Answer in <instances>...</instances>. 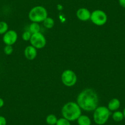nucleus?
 Segmentation results:
<instances>
[{
    "label": "nucleus",
    "mask_w": 125,
    "mask_h": 125,
    "mask_svg": "<svg viewBox=\"0 0 125 125\" xmlns=\"http://www.w3.org/2000/svg\"><path fill=\"white\" fill-rule=\"evenodd\" d=\"M99 98L93 89L86 88L79 93L77 98V103L81 109L91 112L95 110L98 105Z\"/></svg>",
    "instance_id": "nucleus-1"
},
{
    "label": "nucleus",
    "mask_w": 125,
    "mask_h": 125,
    "mask_svg": "<svg viewBox=\"0 0 125 125\" xmlns=\"http://www.w3.org/2000/svg\"><path fill=\"white\" fill-rule=\"evenodd\" d=\"M61 114L63 118L69 121H75L82 115V109L77 103L68 102L62 107Z\"/></svg>",
    "instance_id": "nucleus-2"
},
{
    "label": "nucleus",
    "mask_w": 125,
    "mask_h": 125,
    "mask_svg": "<svg viewBox=\"0 0 125 125\" xmlns=\"http://www.w3.org/2000/svg\"><path fill=\"white\" fill-rule=\"evenodd\" d=\"M48 17L47 9L42 6H37L30 10L28 17L32 22H43Z\"/></svg>",
    "instance_id": "nucleus-3"
},
{
    "label": "nucleus",
    "mask_w": 125,
    "mask_h": 125,
    "mask_svg": "<svg viewBox=\"0 0 125 125\" xmlns=\"http://www.w3.org/2000/svg\"><path fill=\"white\" fill-rule=\"evenodd\" d=\"M110 115V111L107 107H98L94 110L93 119L96 124L103 125L106 123Z\"/></svg>",
    "instance_id": "nucleus-4"
},
{
    "label": "nucleus",
    "mask_w": 125,
    "mask_h": 125,
    "mask_svg": "<svg viewBox=\"0 0 125 125\" xmlns=\"http://www.w3.org/2000/svg\"><path fill=\"white\" fill-rule=\"evenodd\" d=\"M90 20L93 23L97 26H103L105 25L107 21V15L103 10L97 9L92 12Z\"/></svg>",
    "instance_id": "nucleus-5"
},
{
    "label": "nucleus",
    "mask_w": 125,
    "mask_h": 125,
    "mask_svg": "<svg viewBox=\"0 0 125 125\" xmlns=\"http://www.w3.org/2000/svg\"><path fill=\"white\" fill-rule=\"evenodd\" d=\"M61 81L65 86L71 87L76 83L77 81V77L76 74L73 71L67 69L61 74Z\"/></svg>",
    "instance_id": "nucleus-6"
},
{
    "label": "nucleus",
    "mask_w": 125,
    "mask_h": 125,
    "mask_svg": "<svg viewBox=\"0 0 125 125\" xmlns=\"http://www.w3.org/2000/svg\"><path fill=\"white\" fill-rule=\"evenodd\" d=\"M30 43L32 46L36 49H41L46 45V39L41 32L32 34L30 39Z\"/></svg>",
    "instance_id": "nucleus-7"
},
{
    "label": "nucleus",
    "mask_w": 125,
    "mask_h": 125,
    "mask_svg": "<svg viewBox=\"0 0 125 125\" xmlns=\"http://www.w3.org/2000/svg\"><path fill=\"white\" fill-rule=\"evenodd\" d=\"M18 39L17 33L12 30H8L6 33L3 34V42L8 45H12L17 42Z\"/></svg>",
    "instance_id": "nucleus-8"
},
{
    "label": "nucleus",
    "mask_w": 125,
    "mask_h": 125,
    "mask_svg": "<svg viewBox=\"0 0 125 125\" xmlns=\"http://www.w3.org/2000/svg\"><path fill=\"white\" fill-rule=\"evenodd\" d=\"M91 14V13L90 12L88 9L85 8H82L78 9L76 12V15L79 20L83 21H85L90 20Z\"/></svg>",
    "instance_id": "nucleus-9"
},
{
    "label": "nucleus",
    "mask_w": 125,
    "mask_h": 125,
    "mask_svg": "<svg viewBox=\"0 0 125 125\" xmlns=\"http://www.w3.org/2000/svg\"><path fill=\"white\" fill-rule=\"evenodd\" d=\"M24 53L26 59L29 60H33L36 57L38 53H37V49L31 45L25 48Z\"/></svg>",
    "instance_id": "nucleus-10"
},
{
    "label": "nucleus",
    "mask_w": 125,
    "mask_h": 125,
    "mask_svg": "<svg viewBox=\"0 0 125 125\" xmlns=\"http://www.w3.org/2000/svg\"><path fill=\"white\" fill-rule=\"evenodd\" d=\"M120 101L118 99L113 98L108 104V109L110 111H116L120 107Z\"/></svg>",
    "instance_id": "nucleus-11"
},
{
    "label": "nucleus",
    "mask_w": 125,
    "mask_h": 125,
    "mask_svg": "<svg viewBox=\"0 0 125 125\" xmlns=\"http://www.w3.org/2000/svg\"><path fill=\"white\" fill-rule=\"evenodd\" d=\"M77 120L79 125H91V124L90 118L85 115H81Z\"/></svg>",
    "instance_id": "nucleus-12"
},
{
    "label": "nucleus",
    "mask_w": 125,
    "mask_h": 125,
    "mask_svg": "<svg viewBox=\"0 0 125 125\" xmlns=\"http://www.w3.org/2000/svg\"><path fill=\"white\" fill-rule=\"evenodd\" d=\"M40 25H39L38 23L32 22V23H31V25L29 26V31L31 34L39 33V32H40Z\"/></svg>",
    "instance_id": "nucleus-13"
},
{
    "label": "nucleus",
    "mask_w": 125,
    "mask_h": 125,
    "mask_svg": "<svg viewBox=\"0 0 125 125\" xmlns=\"http://www.w3.org/2000/svg\"><path fill=\"white\" fill-rule=\"evenodd\" d=\"M43 25H44V27L46 28L51 29L54 26L55 21H54V20L52 18L47 17L43 21Z\"/></svg>",
    "instance_id": "nucleus-14"
},
{
    "label": "nucleus",
    "mask_w": 125,
    "mask_h": 125,
    "mask_svg": "<svg viewBox=\"0 0 125 125\" xmlns=\"http://www.w3.org/2000/svg\"><path fill=\"white\" fill-rule=\"evenodd\" d=\"M45 121L49 125H56L58 118L53 114H50L47 116Z\"/></svg>",
    "instance_id": "nucleus-15"
},
{
    "label": "nucleus",
    "mask_w": 125,
    "mask_h": 125,
    "mask_svg": "<svg viewBox=\"0 0 125 125\" xmlns=\"http://www.w3.org/2000/svg\"><path fill=\"white\" fill-rule=\"evenodd\" d=\"M112 118L116 122H120L124 119L123 114L121 112L116 110L112 114Z\"/></svg>",
    "instance_id": "nucleus-16"
},
{
    "label": "nucleus",
    "mask_w": 125,
    "mask_h": 125,
    "mask_svg": "<svg viewBox=\"0 0 125 125\" xmlns=\"http://www.w3.org/2000/svg\"><path fill=\"white\" fill-rule=\"evenodd\" d=\"M9 30L8 24L6 21H0V35L4 34Z\"/></svg>",
    "instance_id": "nucleus-17"
},
{
    "label": "nucleus",
    "mask_w": 125,
    "mask_h": 125,
    "mask_svg": "<svg viewBox=\"0 0 125 125\" xmlns=\"http://www.w3.org/2000/svg\"><path fill=\"white\" fill-rule=\"evenodd\" d=\"M56 125H71V123L69 120L64 118H61L58 119V121L56 122Z\"/></svg>",
    "instance_id": "nucleus-18"
},
{
    "label": "nucleus",
    "mask_w": 125,
    "mask_h": 125,
    "mask_svg": "<svg viewBox=\"0 0 125 125\" xmlns=\"http://www.w3.org/2000/svg\"><path fill=\"white\" fill-rule=\"evenodd\" d=\"M14 51V49L12 47V45H6L4 48V52L6 55H11Z\"/></svg>",
    "instance_id": "nucleus-19"
},
{
    "label": "nucleus",
    "mask_w": 125,
    "mask_h": 125,
    "mask_svg": "<svg viewBox=\"0 0 125 125\" xmlns=\"http://www.w3.org/2000/svg\"><path fill=\"white\" fill-rule=\"evenodd\" d=\"M31 36H32V34L30 33L29 31H25L22 34V39L23 40L25 41H30V39L31 38Z\"/></svg>",
    "instance_id": "nucleus-20"
},
{
    "label": "nucleus",
    "mask_w": 125,
    "mask_h": 125,
    "mask_svg": "<svg viewBox=\"0 0 125 125\" xmlns=\"http://www.w3.org/2000/svg\"><path fill=\"white\" fill-rule=\"evenodd\" d=\"M7 121L4 116H0V125H6Z\"/></svg>",
    "instance_id": "nucleus-21"
},
{
    "label": "nucleus",
    "mask_w": 125,
    "mask_h": 125,
    "mask_svg": "<svg viewBox=\"0 0 125 125\" xmlns=\"http://www.w3.org/2000/svg\"><path fill=\"white\" fill-rule=\"evenodd\" d=\"M118 2L120 6H121L123 8H125V0H118Z\"/></svg>",
    "instance_id": "nucleus-22"
},
{
    "label": "nucleus",
    "mask_w": 125,
    "mask_h": 125,
    "mask_svg": "<svg viewBox=\"0 0 125 125\" xmlns=\"http://www.w3.org/2000/svg\"><path fill=\"white\" fill-rule=\"evenodd\" d=\"M4 105V101L3 100V99H2L1 98H0V108L3 107Z\"/></svg>",
    "instance_id": "nucleus-23"
},
{
    "label": "nucleus",
    "mask_w": 125,
    "mask_h": 125,
    "mask_svg": "<svg viewBox=\"0 0 125 125\" xmlns=\"http://www.w3.org/2000/svg\"><path fill=\"white\" fill-rule=\"evenodd\" d=\"M123 115H124V118H125V108L123 110Z\"/></svg>",
    "instance_id": "nucleus-24"
}]
</instances>
